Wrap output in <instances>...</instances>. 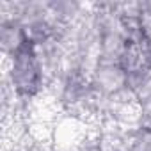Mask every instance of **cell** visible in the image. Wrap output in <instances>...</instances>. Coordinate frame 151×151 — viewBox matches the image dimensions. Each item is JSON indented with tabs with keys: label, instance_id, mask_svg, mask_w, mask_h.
<instances>
[{
	"label": "cell",
	"instance_id": "obj_1",
	"mask_svg": "<svg viewBox=\"0 0 151 151\" xmlns=\"http://www.w3.org/2000/svg\"><path fill=\"white\" fill-rule=\"evenodd\" d=\"M13 77H14L20 91L30 93L37 86L39 68H37L34 52L29 46V41H23V45L18 46V52H16V57H14V73H13Z\"/></svg>",
	"mask_w": 151,
	"mask_h": 151
}]
</instances>
